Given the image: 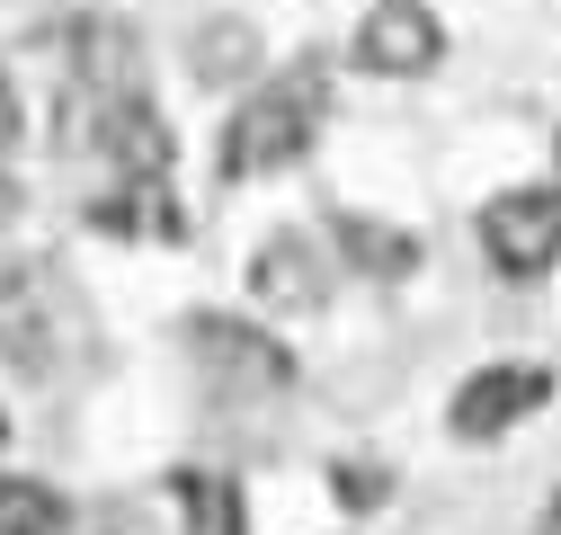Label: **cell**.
I'll return each mask as SVG.
<instances>
[{
	"instance_id": "52a82bcc",
	"label": "cell",
	"mask_w": 561,
	"mask_h": 535,
	"mask_svg": "<svg viewBox=\"0 0 561 535\" xmlns=\"http://www.w3.org/2000/svg\"><path fill=\"white\" fill-rule=\"evenodd\" d=\"M250 304H267V312H321L330 304V268H321V250L304 241V232H276V241H259L250 250Z\"/></svg>"
},
{
	"instance_id": "ac0fdd59",
	"label": "cell",
	"mask_w": 561,
	"mask_h": 535,
	"mask_svg": "<svg viewBox=\"0 0 561 535\" xmlns=\"http://www.w3.org/2000/svg\"><path fill=\"white\" fill-rule=\"evenodd\" d=\"M0 437H10V420H0Z\"/></svg>"
},
{
	"instance_id": "277c9868",
	"label": "cell",
	"mask_w": 561,
	"mask_h": 535,
	"mask_svg": "<svg viewBox=\"0 0 561 535\" xmlns=\"http://www.w3.org/2000/svg\"><path fill=\"white\" fill-rule=\"evenodd\" d=\"M357 72H375V81H410V72H437L446 62V27H437V10L428 0H375V10L357 19Z\"/></svg>"
},
{
	"instance_id": "7a4b0ae2",
	"label": "cell",
	"mask_w": 561,
	"mask_h": 535,
	"mask_svg": "<svg viewBox=\"0 0 561 535\" xmlns=\"http://www.w3.org/2000/svg\"><path fill=\"white\" fill-rule=\"evenodd\" d=\"M481 250L508 286H535L561 268V187L552 179H526V187H500L481 206Z\"/></svg>"
},
{
	"instance_id": "8992f818",
	"label": "cell",
	"mask_w": 561,
	"mask_h": 535,
	"mask_svg": "<svg viewBox=\"0 0 561 535\" xmlns=\"http://www.w3.org/2000/svg\"><path fill=\"white\" fill-rule=\"evenodd\" d=\"M187 340H196V366L215 375L224 392H286L295 384V357L276 349L267 330H250V321L205 312V321H187Z\"/></svg>"
},
{
	"instance_id": "2e32d148",
	"label": "cell",
	"mask_w": 561,
	"mask_h": 535,
	"mask_svg": "<svg viewBox=\"0 0 561 535\" xmlns=\"http://www.w3.org/2000/svg\"><path fill=\"white\" fill-rule=\"evenodd\" d=\"M10 215H19V179L0 170V224H10Z\"/></svg>"
},
{
	"instance_id": "8fae6325",
	"label": "cell",
	"mask_w": 561,
	"mask_h": 535,
	"mask_svg": "<svg viewBox=\"0 0 561 535\" xmlns=\"http://www.w3.org/2000/svg\"><path fill=\"white\" fill-rule=\"evenodd\" d=\"M0 535H72V500L36 474H0Z\"/></svg>"
},
{
	"instance_id": "e0dca14e",
	"label": "cell",
	"mask_w": 561,
	"mask_h": 535,
	"mask_svg": "<svg viewBox=\"0 0 561 535\" xmlns=\"http://www.w3.org/2000/svg\"><path fill=\"white\" fill-rule=\"evenodd\" d=\"M552 187H561V134H552Z\"/></svg>"
},
{
	"instance_id": "3957f363",
	"label": "cell",
	"mask_w": 561,
	"mask_h": 535,
	"mask_svg": "<svg viewBox=\"0 0 561 535\" xmlns=\"http://www.w3.org/2000/svg\"><path fill=\"white\" fill-rule=\"evenodd\" d=\"M72 144H90L116 179H170V152H179L144 90L134 99H72Z\"/></svg>"
},
{
	"instance_id": "5b68a950",
	"label": "cell",
	"mask_w": 561,
	"mask_h": 535,
	"mask_svg": "<svg viewBox=\"0 0 561 535\" xmlns=\"http://www.w3.org/2000/svg\"><path fill=\"white\" fill-rule=\"evenodd\" d=\"M552 401V366H481V375H463L455 384V411H446V429L463 437V446H481V437H508L517 420H535Z\"/></svg>"
},
{
	"instance_id": "5bb4252c",
	"label": "cell",
	"mask_w": 561,
	"mask_h": 535,
	"mask_svg": "<svg viewBox=\"0 0 561 535\" xmlns=\"http://www.w3.org/2000/svg\"><path fill=\"white\" fill-rule=\"evenodd\" d=\"M330 482H339V500H357V509H375V500H383V474H375V464H339Z\"/></svg>"
},
{
	"instance_id": "ba28073f",
	"label": "cell",
	"mask_w": 561,
	"mask_h": 535,
	"mask_svg": "<svg viewBox=\"0 0 561 535\" xmlns=\"http://www.w3.org/2000/svg\"><path fill=\"white\" fill-rule=\"evenodd\" d=\"M134 62H144V45H134L125 19H81L72 27V99H134Z\"/></svg>"
},
{
	"instance_id": "6da1fadb",
	"label": "cell",
	"mask_w": 561,
	"mask_h": 535,
	"mask_svg": "<svg viewBox=\"0 0 561 535\" xmlns=\"http://www.w3.org/2000/svg\"><path fill=\"white\" fill-rule=\"evenodd\" d=\"M321 116H330V62L304 54V62H286L276 81H259V90L232 107L215 170H224V179H276V170H295V161L312 152Z\"/></svg>"
},
{
	"instance_id": "4fadbf2b",
	"label": "cell",
	"mask_w": 561,
	"mask_h": 535,
	"mask_svg": "<svg viewBox=\"0 0 561 535\" xmlns=\"http://www.w3.org/2000/svg\"><path fill=\"white\" fill-rule=\"evenodd\" d=\"M250 62H259V36H250L241 19H224V27L196 36V81H241Z\"/></svg>"
},
{
	"instance_id": "9a60e30c",
	"label": "cell",
	"mask_w": 561,
	"mask_h": 535,
	"mask_svg": "<svg viewBox=\"0 0 561 535\" xmlns=\"http://www.w3.org/2000/svg\"><path fill=\"white\" fill-rule=\"evenodd\" d=\"M19 144V90H10V72H0V152Z\"/></svg>"
},
{
	"instance_id": "7c38bea8",
	"label": "cell",
	"mask_w": 561,
	"mask_h": 535,
	"mask_svg": "<svg viewBox=\"0 0 561 535\" xmlns=\"http://www.w3.org/2000/svg\"><path fill=\"white\" fill-rule=\"evenodd\" d=\"M179 509H187V535H241V491L224 474H179Z\"/></svg>"
},
{
	"instance_id": "9c48e42d",
	"label": "cell",
	"mask_w": 561,
	"mask_h": 535,
	"mask_svg": "<svg viewBox=\"0 0 561 535\" xmlns=\"http://www.w3.org/2000/svg\"><path fill=\"white\" fill-rule=\"evenodd\" d=\"M90 224H99V232H125V241H179V232H187L170 179H116L99 206H90Z\"/></svg>"
},
{
	"instance_id": "30bf717a",
	"label": "cell",
	"mask_w": 561,
	"mask_h": 535,
	"mask_svg": "<svg viewBox=\"0 0 561 535\" xmlns=\"http://www.w3.org/2000/svg\"><path fill=\"white\" fill-rule=\"evenodd\" d=\"M339 250H347L357 277H410L419 268V232H392L375 215H339Z\"/></svg>"
}]
</instances>
